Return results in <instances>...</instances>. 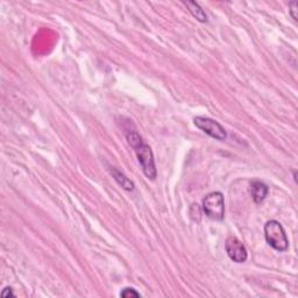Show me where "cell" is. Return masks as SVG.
Wrapping results in <instances>:
<instances>
[{"mask_svg":"<svg viewBox=\"0 0 298 298\" xmlns=\"http://www.w3.org/2000/svg\"><path fill=\"white\" fill-rule=\"evenodd\" d=\"M185 6L189 9V12L192 14L193 18H196V20H198L199 22H207V15L204 12V10L200 7L198 3L196 2H187L185 3Z\"/></svg>","mask_w":298,"mask_h":298,"instance_id":"cell-7","label":"cell"},{"mask_svg":"<svg viewBox=\"0 0 298 298\" xmlns=\"http://www.w3.org/2000/svg\"><path fill=\"white\" fill-rule=\"evenodd\" d=\"M226 253L232 261L237 263H243L247 261L248 258V253L243 243L240 241L238 238L230 237L226 240L225 243Z\"/></svg>","mask_w":298,"mask_h":298,"instance_id":"cell-5","label":"cell"},{"mask_svg":"<svg viewBox=\"0 0 298 298\" xmlns=\"http://www.w3.org/2000/svg\"><path fill=\"white\" fill-rule=\"evenodd\" d=\"M2 296L4 297V298H6V297H14V293H13V291H12V288H5L4 289V291L2 292Z\"/></svg>","mask_w":298,"mask_h":298,"instance_id":"cell-11","label":"cell"},{"mask_svg":"<svg viewBox=\"0 0 298 298\" xmlns=\"http://www.w3.org/2000/svg\"><path fill=\"white\" fill-rule=\"evenodd\" d=\"M120 296L123 297V298H133V297L138 298V297H141L140 292H138L134 288H125L121 292H120Z\"/></svg>","mask_w":298,"mask_h":298,"instance_id":"cell-9","label":"cell"},{"mask_svg":"<svg viewBox=\"0 0 298 298\" xmlns=\"http://www.w3.org/2000/svg\"><path fill=\"white\" fill-rule=\"evenodd\" d=\"M193 123H195L197 129L203 131L208 137L214 138L218 141L226 140L227 133L225 129L216 120L207 117H196L193 119Z\"/></svg>","mask_w":298,"mask_h":298,"instance_id":"cell-4","label":"cell"},{"mask_svg":"<svg viewBox=\"0 0 298 298\" xmlns=\"http://www.w3.org/2000/svg\"><path fill=\"white\" fill-rule=\"evenodd\" d=\"M297 7H298V3L297 2H291L289 4L290 15H291L292 19L295 21H297Z\"/></svg>","mask_w":298,"mask_h":298,"instance_id":"cell-10","label":"cell"},{"mask_svg":"<svg viewBox=\"0 0 298 298\" xmlns=\"http://www.w3.org/2000/svg\"><path fill=\"white\" fill-rule=\"evenodd\" d=\"M127 141L134 149L139 162H140L142 172L148 180L154 181L157 176V170L155 165V160L152 152V148L142 140L138 132L132 131L126 134Z\"/></svg>","mask_w":298,"mask_h":298,"instance_id":"cell-1","label":"cell"},{"mask_svg":"<svg viewBox=\"0 0 298 298\" xmlns=\"http://www.w3.org/2000/svg\"><path fill=\"white\" fill-rule=\"evenodd\" d=\"M111 173H112V175H113L114 180L118 182V184L121 185V187L125 189V190H127V191H133L134 190V183L129 179V177H126L122 173H120L119 170L114 169V168H112Z\"/></svg>","mask_w":298,"mask_h":298,"instance_id":"cell-8","label":"cell"},{"mask_svg":"<svg viewBox=\"0 0 298 298\" xmlns=\"http://www.w3.org/2000/svg\"><path fill=\"white\" fill-rule=\"evenodd\" d=\"M269 189L267 185L260 181H253L250 183V193L253 197L254 203L260 204L266 199L267 195H268Z\"/></svg>","mask_w":298,"mask_h":298,"instance_id":"cell-6","label":"cell"},{"mask_svg":"<svg viewBox=\"0 0 298 298\" xmlns=\"http://www.w3.org/2000/svg\"><path fill=\"white\" fill-rule=\"evenodd\" d=\"M202 206L204 214L212 220L222 222L225 217V203L222 192L216 191L205 196Z\"/></svg>","mask_w":298,"mask_h":298,"instance_id":"cell-3","label":"cell"},{"mask_svg":"<svg viewBox=\"0 0 298 298\" xmlns=\"http://www.w3.org/2000/svg\"><path fill=\"white\" fill-rule=\"evenodd\" d=\"M265 238L270 247L277 251H285L289 248V240L283 226L277 220H269L265 225Z\"/></svg>","mask_w":298,"mask_h":298,"instance_id":"cell-2","label":"cell"}]
</instances>
